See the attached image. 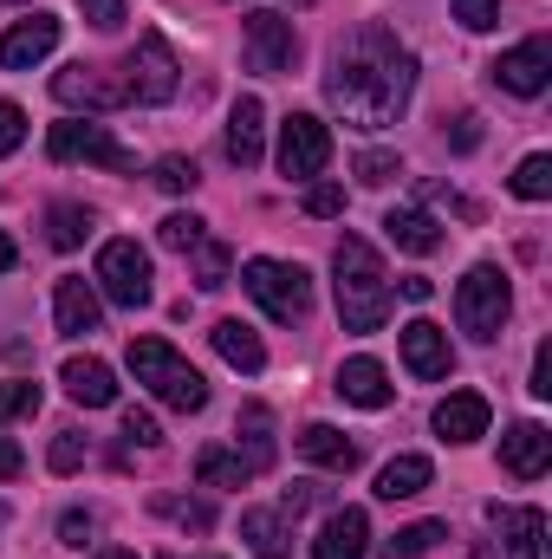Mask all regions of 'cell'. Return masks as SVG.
I'll return each mask as SVG.
<instances>
[{"instance_id": "1", "label": "cell", "mask_w": 552, "mask_h": 559, "mask_svg": "<svg viewBox=\"0 0 552 559\" xmlns=\"http://www.w3.org/2000/svg\"><path fill=\"white\" fill-rule=\"evenodd\" d=\"M416 92V59L397 46V33L384 20H364L358 33H345L332 46V72H325V98L345 124L358 131H384L410 111Z\"/></svg>"}, {"instance_id": "2", "label": "cell", "mask_w": 552, "mask_h": 559, "mask_svg": "<svg viewBox=\"0 0 552 559\" xmlns=\"http://www.w3.org/2000/svg\"><path fill=\"white\" fill-rule=\"evenodd\" d=\"M332 274H338V319H345V332H377L391 319V280H384V261H377V248L364 235L338 241Z\"/></svg>"}, {"instance_id": "3", "label": "cell", "mask_w": 552, "mask_h": 559, "mask_svg": "<svg viewBox=\"0 0 552 559\" xmlns=\"http://www.w3.org/2000/svg\"><path fill=\"white\" fill-rule=\"evenodd\" d=\"M131 371H137V384H149L156 404H169V411H182V417H195V411L208 404V378H202L169 338H131Z\"/></svg>"}, {"instance_id": "4", "label": "cell", "mask_w": 552, "mask_h": 559, "mask_svg": "<svg viewBox=\"0 0 552 559\" xmlns=\"http://www.w3.org/2000/svg\"><path fill=\"white\" fill-rule=\"evenodd\" d=\"M507 312H514V286H507V274L494 261H481V267L461 274V286H455V319H461L468 338H481V345L501 338Z\"/></svg>"}, {"instance_id": "5", "label": "cell", "mask_w": 552, "mask_h": 559, "mask_svg": "<svg viewBox=\"0 0 552 559\" xmlns=\"http://www.w3.org/2000/svg\"><path fill=\"white\" fill-rule=\"evenodd\" d=\"M241 286L261 299V312L267 319H279V325H292V319H305L312 312V280H305V267H292V261H248L241 267Z\"/></svg>"}, {"instance_id": "6", "label": "cell", "mask_w": 552, "mask_h": 559, "mask_svg": "<svg viewBox=\"0 0 552 559\" xmlns=\"http://www.w3.org/2000/svg\"><path fill=\"white\" fill-rule=\"evenodd\" d=\"M46 150H52V163H98V169H111V176H131V169H137V156L111 138L98 118H65V124H52Z\"/></svg>"}, {"instance_id": "7", "label": "cell", "mask_w": 552, "mask_h": 559, "mask_svg": "<svg viewBox=\"0 0 552 559\" xmlns=\"http://www.w3.org/2000/svg\"><path fill=\"white\" fill-rule=\"evenodd\" d=\"M176 85H182V66H176L169 39H163V33H143L137 52L124 59V98H131V105H169Z\"/></svg>"}, {"instance_id": "8", "label": "cell", "mask_w": 552, "mask_h": 559, "mask_svg": "<svg viewBox=\"0 0 552 559\" xmlns=\"http://www.w3.org/2000/svg\"><path fill=\"white\" fill-rule=\"evenodd\" d=\"M98 286H105V299L124 306V312L149 306V254H143L137 241H105V248H98Z\"/></svg>"}, {"instance_id": "9", "label": "cell", "mask_w": 552, "mask_h": 559, "mask_svg": "<svg viewBox=\"0 0 552 559\" xmlns=\"http://www.w3.org/2000/svg\"><path fill=\"white\" fill-rule=\"evenodd\" d=\"M325 163H332V131H325V118L292 111V118L279 124V169H286L292 182H319Z\"/></svg>"}, {"instance_id": "10", "label": "cell", "mask_w": 552, "mask_h": 559, "mask_svg": "<svg viewBox=\"0 0 552 559\" xmlns=\"http://www.w3.org/2000/svg\"><path fill=\"white\" fill-rule=\"evenodd\" d=\"M52 98L72 105V111H92V118L131 105V98H124V79H105L98 66H65V72H52Z\"/></svg>"}, {"instance_id": "11", "label": "cell", "mask_w": 552, "mask_h": 559, "mask_svg": "<svg viewBox=\"0 0 552 559\" xmlns=\"http://www.w3.org/2000/svg\"><path fill=\"white\" fill-rule=\"evenodd\" d=\"M292 59H299V33H292V20L286 13H248V66L254 72H292Z\"/></svg>"}, {"instance_id": "12", "label": "cell", "mask_w": 552, "mask_h": 559, "mask_svg": "<svg viewBox=\"0 0 552 559\" xmlns=\"http://www.w3.org/2000/svg\"><path fill=\"white\" fill-rule=\"evenodd\" d=\"M494 85L514 92V98H540L552 85V46L547 39H520L514 52H501L494 59Z\"/></svg>"}, {"instance_id": "13", "label": "cell", "mask_w": 552, "mask_h": 559, "mask_svg": "<svg viewBox=\"0 0 552 559\" xmlns=\"http://www.w3.org/2000/svg\"><path fill=\"white\" fill-rule=\"evenodd\" d=\"M501 468L514 475V481H540L552 468V436L547 423H514L507 436H501Z\"/></svg>"}, {"instance_id": "14", "label": "cell", "mask_w": 552, "mask_h": 559, "mask_svg": "<svg viewBox=\"0 0 552 559\" xmlns=\"http://www.w3.org/2000/svg\"><path fill=\"white\" fill-rule=\"evenodd\" d=\"M52 46H59V20L52 13H33V20H20V26L0 33V66L7 72H33Z\"/></svg>"}, {"instance_id": "15", "label": "cell", "mask_w": 552, "mask_h": 559, "mask_svg": "<svg viewBox=\"0 0 552 559\" xmlns=\"http://www.w3.org/2000/svg\"><path fill=\"white\" fill-rule=\"evenodd\" d=\"M404 365H410V378H422V384L448 378V371H455L448 332H442V325H429V319H410V325H404Z\"/></svg>"}, {"instance_id": "16", "label": "cell", "mask_w": 552, "mask_h": 559, "mask_svg": "<svg viewBox=\"0 0 552 559\" xmlns=\"http://www.w3.org/2000/svg\"><path fill=\"white\" fill-rule=\"evenodd\" d=\"M371 547V514L364 508H332L319 540H312V559H364Z\"/></svg>"}, {"instance_id": "17", "label": "cell", "mask_w": 552, "mask_h": 559, "mask_svg": "<svg viewBox=\"0 0 552 559\" xmlns=\"http://www.w3.org/2000/svg\"><path fill=\"white\" fill-rule=\"evenodd\" d=\"M59 384H65V397H72V404H85V411L118 404V378H111V365H105V358H65Z\"/></svg>"}, {"instance_id": "18", "label": "cell", "mask_w": 552, "mask_h": 559, "mask_svg": "<svg viewBox=\"0 0 552 559\" xmlns=\"http://www.w3.org/2000/svg\"><path fill=\"white\" fill-rule=\"evenodd\" d=\"M338 397L358 404V411H384L397 391H391V371H384L377 358H345V365H338Z\"/></svg>"}, {"instance_id": "19", "label": "cell", "mask_w": 552, "mask_h": 559, "mask_svg": "<svg viewBox=\"0 0 552 559\" xmlns=\"http://www.w3.org/2000/svg\"><path fill=\"white\" fill-rule=\"evenodd\" d=\"M488 521L501 527L507 559H547V514L540 508H488Z\"/></svg>"}, {"instance_id": "20", "label": "cell", "mask_w": 552, "mask_h": 559, "mask_svg": "<svg viewBox=\"0 0 552 559\" xmlns=\"http://www.w3.org/2000/svg\"><path fill=\"white\" fill-rule=\"evenodd\" d=\"M52 319H59V332L65 338H85V332H98V319H105V306H98V293H92V280H59V293H52Z\"/></svg>"}, {"instance_id": "21", "label": "cell", "mask_w": 552, "mask_h": 559, "mask_svg": "<svg viewBox=\"0 0 552 559\" xmlns=\"http://www.w3.org/2000/svg\"><path fill=\"white\" fill-rule=\"evenodd\" d=\"M488 397L481 391H455V397H442L435 404V436L442 442H475V436H488Z\"/></svg>"}, {"instance_id": "22", "label": "cell", "mask_w": 552, "mask_h": 559, "mask_svg": "<svg viewBox=\"0 0 552 559\" xmlns=\"http://www.w3.org/2000/svg\"><path fill=\"white\" fill-rule=\"evenodd\" d=\"M292 442H299L305 462H319V468H332V475H351V468H358V442H345V429H332V423H305Z\"/></svg>"}, {"instance_id": "23", "label": "cell", "mask_w": 552, "mask_h": 559, "mask_svg": "<svg viewBox=\"0 0 552 559\" xmlns=\"http://www.w3.org/2000/svg\"><path fill=\"white\" fill-rule=\"evenodd\" d=\"M261 131H267V105H261V98H241V105L228 111V163L254 169V163H261Z\"/></svg>"}, {"instance_id": "24", "label": "cell", "mask_w": 552, "mask_h": 559, "mask_svg": "<svg viewBox=\"0 0 552 559\" xmlns=\"http://www.w3.org/2000/svg\"><path fill=\"white\" fill-rule=\"evenodd\" d=\"M208 338H215V352H221L235 371H248V378H254V371H267V345L254 338V325H241V319H221Z\"/></svg>"}, {"instance_id": "25", "label": "cell", "mask_w": 552, "mask_h": 559, "mask_svg": "<svg viewBox=\"0 0 552 559\" xmlns=\"http://www.w3.org/2000/svg\"><path fill=\"white\" fill-rule=\"evenodd\" d=\"M435 481V468H429V455H397V462H384L377 468V501H410Z\"/></svg>"}, {"instance_id": "26", "label": "cell", "mask_w": 552, "mask_h": 559, "mask_svg": "<svg viewBox=\"0 0 552 559\" xmlns=\"http://www.w3.org/2000/svg\"><path fill=\"white\" fill-rule=\"evenodd\" d=\"M384 235H391L404 254H435V248H442V228H435V215H422V209H391V215H384Z\"/></svg>"}, {"instance_id": "27", "label": "cell", "mask_w": 552, "mask_h": 559, "mask_svg": "<svg viewBox=\"0 0 552 559\" xmlns=\"http://www.w3.org/2000/svg\"><path fill=\"white\" fill-rule=\"evenodd\" d=\"M241 540L254 547V559H292L286 521H279L274 508H248V514H241Z\"/></svg>"}, {"instance_id": "28", "label": "cell", "mask_w": 552, "mask_h": 559, "mask_svg": "<svg viewBox=\"0 0 552 559\" xmlns=\"http://www.w3.org/2000/svg\"><path fill=\"white\" fill-rule=\"evenodd\" d=\"M195 481H202V488H248L254 475H248L241 449H221V442H215V449L195 455Z\"/></svg>"}, {"instance_id": "29", "label": "cell", "mask_w": 552, "mask_h": 559, "mask_svg": "<svg viewBox=\"0 0 552 559\" xmlns=\"http://www.w3.org/2000/svg\"><path fill=\"white\" fill-rule=\"evenodd\" d=\"M235 436H248V455H241V462H248V475L274 468V417H267V404H248Z\"/></svg>"}, {"instance_id": "30", "label": "cell", "mask_w": 552, "mask_h": 559, "mask_svg": "<svg viewBox=\"0 0 552 559\" xmlns=\"http://www.w3.org/2000/svg\"><path fill=\"white\" fill-rule=\"evenodd\" d=\"M92 235V209H79V202H52L46 209V241L52 248H79Z\"/></svg>"}, {"instance_id": "31", "label": "cell", "mask_w": 552, "mask_h": 559, "mask_svg": "<svg viewBox=\"0 0 552 559\" xmlns=\"http://www.w3.org/2000/svg\"><path fill=\"white\" fill-rule=\"evenodd\" d=\"M514 195H520V202H547L552 195V156H527V163L514 169Z\"/></svg>"}, {"instance_id": "32", "label": "cell", "mask_w": 552, "mask_h": 559, "mask_svg": "<svg viewBox=\"0 0 552 559\" xmlns=\"http://www.w3.org/2000/svg\"><path fill=\"white\" fill-rule=\"evenodd\" d=\"M442 540H448V527H442V521H416V527L397 534V554H391V559H422V554H435Z\"/></svg>"}, {"instance_id": "33", "label": "cell", "mask_w": 552, "mask_h": 559, "mask_svg": "<svg viewBox=\"0 0 552 559\" xmlns=\"http://www.w3.org/2000/svg\"><path fill=\"white\" fill-rule=\"evenodd\" d=\"M202 241H208V222H202V215H169V222H163V248L195 254Z\"/></svg>"}, {"instance_id": "34", "label": "cell", "mask_w": 552, "mask_h": 559, "mask_svg": "<svg viewBox=\"0 0 552 559\" xmlns=\"http://www.w3.org/2000/svg\"><path fill=\"white\" fill-rule=\"evenodd\" d=\"M33 411H39V384H33V378H0V423L33 417Z\"/></svg>"}, {"instance_id": "35", "label": "cell", "mask_w": 552, "mask_h": 559, "mask_svg": "<svg viewBox=\"0 0 552 559\" xmlns=\"http://www.w3.org/2000/svg\"><path fill=\"white\" fill-rule=\"evenodd\" d=\"M228 261H235V254H228L221 241H202V248H195V286H208V293L228 286Z\"/></svg>"}, {"instance_id": "36", "label": "cell", "mask_w": 552, "mask_h": 559, "mask_svg": "<svg viewBox=\"0 0 552 559\" xmlns=\"http://www.w3.org/2000/svg\"><path fill=\"white\" fill-rule=\"evenodd\" d=\"M156 189H163V195H189V189H195V163H189V156H163V163H156Z\"/></svg>"}, {"instance_id": "37", "label": "cell", "mask_w": 552, "mask_h": 559, "mask_svg": "<svg viewBox=\"0 0 552 559\" xmlns=\"http://www.w3.org/2000/svg\"><path fill=\"white\" fill-rule=\"evenodd\" d=\"M448 7H455V20L468 33H494L501 26V0H448Z\"/></svg>"}, {"instance_id": "38", "label": "cell", "mask_w": 552, "mask_h": 559, "mask_svg": "<svg viewBox=\"0 0 552 559\" xmlns=\"http://www.w3.org/2000/svg\"><path fill=\"white\" fill-rule=\"evenodd\" d=\"M391 176H404L391 150H364V156H358V182H364V189H384Z\"/></svg>"}, {"instance_id": "39", "label": "cell", "mask_w": 552, "mask_h": 559, "mask_svg": "<svg viewBox=\"0 0 552 559\" xmlns=\"http://www.w3.org/2000/svg\"><path fill=\"white\" fill-rule=\"evenodd\" d=\"M305 215H345V182H305Z\"/></svg>"}, {"instance_id": "40", "label": "cell", "mask_w": 552, "mask_h": 559, "mask_svg": "<svg viewBox=\"0 0 552 559\" xmlns=\"http://www.w3.org/2000/svg\"><path fill=\"white\" fill-rule=\"evenodd\" d=\"M26 143V111L20 105H0V156H13Z\"/></svg>"}, {"instance_id": "41", "label": "cell", "mask_w": 552, "mask_h": 559, "mask_svg": "<svg viewBox=\"0 0 552 559\" xmlns=\"http://www.w3.org/2000/svg\"><path fill=\"white\" fill-rule=\"evenodd\" d=\"M52 468H59V475H72V468H85V442H79V429H65V436L52 442Z\"/></svg>"}, {"instance_id": "42", "label": "cell", "mask_w": 552, "mask_h": 559, "mask_svg": "<svg viewBox=\"0 0 552 559\" xmlns=\"http://www.w3.org/2000/svg\"><path fill=\"white\" fill-rule=\"evenodd\" d=\"M124 436H131L137 449H156V442H163V429H156L149 411H124Z\"/></svg>"}, {"instance_id": "43", "label": "cell", "mask_w": 552, "mask_h": 559, "mask_svg": "<svg viewBox=\"0 0 552 559\" xmlns=\"http://www.w3.org/2000/svg\"><path fill=\"white\" fill-rule=\"evenodd\" d=\"M85 7V20L98 26V33H111V26H124V0H79Z\"/></svg>"}, {"instance_id": "44", "label": "cell", "mask_w": 552, "mask_h": 559, "mask_svg": "<svg viewBox=\"0 0 552 559\" xmlns=\"http://www.w3.org/2000/svg\"><path fill=\"white\" fill-rule=\"evenodd\" d=\"M163 514H176L182 527H208V521H215V514H208L202 501H163Z\"/></svg>"}, {"instance_id": "45", "label": "cell", "mask_w": 552, "mask_h": 559, "mask_svg": "<svg viewBox=\"0 0 552 559\" xmlns=\"http://www.w3.org/2000/svg\"><path fill=\"white\" fill-rule=\"evenodd\" d=\"M59 540H65V547H85V540H92V514H79V508H72V514L59 521Z\"/></svg>"}, {"instance_id": "46", "label": "cell", "mask_w": 552, "mask_h": 559, "mask_svg": "<svg viewBox=\"0 0 552 559\" xmlns=\"http://www.w3.org/2000/svg\"><path fill=\"white\" fill-rule=\"evenodd\" d=\"M20 468H26V455H20V442H13V436H0V481H13Z\"/></svg>"}, {"instance_id": "47", "label": "cell", "mask_w": 552, "mask_h": 559, "mask_svg": "<svg viewBox=\"0 0 552 559\" xmlns=\"http://www.w3.org/2000/svg\"><path fill=\"white\" fill-rule=\"evenodd\" d=\"M533 397H552V352H533Z\"/></svg>"}, {"instance_id": "48", "label": "cell", "mask_w": 552, "mask_h": 559, "mask_svg": "<svg viewBox=\"0 0 552 559\" xmlns=\"http://www.w3.org/2000/svg\"><path fill=\"white\" fill-rule=\"evenodd\" d=\"M397 293H404V299H416V306H422V299H435V280L410 274V280H397Z\"/></svg>"}, {"instance_id": "49", "label": "cell", "mask_w": 552, "mask_h": 559, "mask_svg": "<svg viewBox=\"0 0 552 559\" xmlns=\"http://www.w3.org/2000/svg\"><path fill=\"white\" fill-rule=\"evenodd\" d=\"M475 124H481V118H455V150H475V143H481Z\"/></svg>"}, {"instance_id": "50", "label": "cell", "mask_w": 552, "mask_h": 559, "mask_svg": "<svg viewBox=\"0 0 552 559\" xmlns=\"http://www.w3.org/2000/svg\"><path fill=\"white\" fill-rule=\"evenodd\" d=\"M7 267H13V241L0 235V274H7Z\"/></svg>"}, {"instance_id": "51", "label": "cell", "mask_w": 552, "mask_h": 559, "mask_svg": "<svg viewBox=\"0 0 552 559\" xmlns=\"http://www.w3.org/2000/svg\"><path fill=\"white\" fill-rule=\"evenodd\" d=\"M98 559H137V554H124V547H105V554H98Z\"/></svg>"}, {"instance_id": "52", "label": "cell", "mask_w": 552, "mask_h": 559, "mask_svg": "<svg viewBox=\"0 0 552 559\" xmlns=\"http://www.w3.org/2000/svg\"><path fill=\"white\" fill-rule=\"evenodd\" d=\"M299 7H305V0H299Z\"/></svg>"}]
</instances>
